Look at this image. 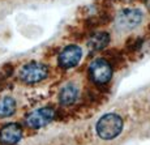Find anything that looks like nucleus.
<instances>
[{
	"label": "nucleus",
	"instance_id": "f257e3e1",
	"mask_svg": "<svg viewBox=\"0 0 150 145\" xmlns=\"http://www.w3.org/2000/svg\"><path fill=\"white\" fill-rule=\"evenodd\" d=\"M123 129V120L116 114H106L97 123V133L103 140H112Z\"/></svg>",
	"mask_w": 150,
	"mask_h": 145
},
{
	"label": "nucleus",
	"instance_id": "f03ea898",
	"mask_svg": "<svg viewBox=\"0 0 150 145\" xmlns=\"http://www.w3.org/2000/svg\"><path fill=\"white\" fill-rule=\"evenodd\" d=\"M112 76V65L105 58H98L89 65V77L98 85L107 84Z\"/></svg>",
	"mask_w": 150,
	"mask_h": 145
},
{
	"label": "nucleus",
	"instance_id": "7ed1b4c3",
	"mask_svg": "<svg viewBox=\"0 0 150 145\" xmlns=\"http://www.w3.org/2000/svg\"><path fill=\"white\" fill-rule=\"evenodd\" d=\"M48 76V68L47 65L42 63H29L24 65L20 71V77L26 84H35L39 81L45 80Z\"/></svg>",
	"mask_w": 150,
	"mask_h": 145
},
{
	"label": "nucleus",
	"instance_id": "20e7f679",
	"mask_svg": "<svg viewBox=\"0 0 150 145\" xmlns=\"http://www.w3.org/2000/svg\"><path fill=\"white\" fill-rule=\"evenodd\" d=\"M55 117V111L51 107H43L30 112L26 117V123L31 128H42L47 126Z\"/></svg>",
	"mask_w": 150,
	"mask_h": 145
},
{
	"label": "nucleus",
	"instance_id": "39448f33",
	"mask_svg": "<svg viewBox=\"0 0 150 145\" xmlns=\"http://www.w3.org/2000/svg\"><path fill=\"white\" fill-rule=\"evenodd\" d=\"M82 58V50L76 45L67 46L59 55V64L63 68H73L80 63Z\"/></svg>",
	"mask_w": 150,
	"mask_h": 145
},
{
	"label": "nucleus",
	"instance_id": "423d86ee",
	"mask_svg": "<svg viewBox=\"0 0 150 145\" xmlns=\"http://www.w3.org/2000/svg\"><path fill=\"white\" fill-rule=\"evenodd\" d=\"M142 21V13L138 9H124L117 14V26L122 29H134Z\"/></svg>",
	"mask_w": 150,
	"mask_h": 145
},
{
	"label": "nucleus",
	"instance_id": "0eeeda50",
	"mask_svg": "<svg viewBox=\"0 0 150 145\" xmlns=\"http://www.w3.org/2000/svg\"><path fill=\"white\" fill-rule=\"evenodd\" d=\"M22 137V129L18 124L11 123L0 129V143L4 145H14Z\"/></svg>",
	"mask_w": 150,
	"mask_h": 145
},
{
	"label": "nucleus",
	"instance_id": "6e6552de",
	"mask_svg": "<svg viewBox=\"0 0 150 145\" xmlns=\"http://www.w3.org/2000/svg\"><path fill=\"white\" fill-rule=\"evenodd\" d=\"M110 43V34L106 31H97L93 33L89 38V47L94 51H100Z\"/></svg>",
	"mask_w": 150,
	"mask_h": 145
},
{
	"label": "nucleus",
	"instance_id": "1a4fd4ad",
	"mask_svg": "<svg viewBox=\"0 0 150 145\" xmlns=\"http://www.w3.org/2000/svg\"><path fill=\"white\" fill-rule=\"evenodd\" d=\"M77 95H79V92H77V88L74 85H67L62 89L60 92V102L63 105H72L74 101L77 100Z\"/></svg>",
	"mask_w": 150,
	"mask_h": 145
},
{
	"label": "nucleus",
	"instance_id": "9d476101",
	"mask_svg": "<svg viewBox=\"0 0 150 145\" xmlns=\"http://www.w3.org/2000/svg\"><path fill=\"white\" fill-rule=\"evenodd\" d=\"M16 110V102L12 97H4L0 100V118L11 117Z\"/></svg>",
	"mask_w": 150,
	"mask_h": 145
},
{
	"label": "nucleus",
	"instance_id": "9b49d317",
	"mask_svg": "<svg viewBox=\"0 0 150 145\" xmlns=\"http://www.w3.org/2000/svg\"><path fill=\"white\" fill-rule=\"evenodd\" d=\"M142 42H144L142 38H131V39H128V42H127V45H125L127 53L128 54L137 53V51L142 47Z\"/></svg>",
	"mask_w": 150,
	"mask_h": 145
},
{
	"label": "nucleus",
	"instance_id": "f8f14e48",
	"mask_svg": "<svg viewBox=\"0 0 150 145\" xmlns=\"http://www.w3.org/2000/svg\"><path fill=\"white\" fill-rule=\"evenodd\" d=\"M144 3H145L146 8H148V9H149V12H150V0H144Z\"/></svg>",
	"mask_w": 150,
	"mask_h": 145
},
{
	"label": "nucleus",
	"instance_id": "ddd939ff",
	"mask_svg": "<svg viewBox=\"0 0 150 145\" xmlns=\"http://www.w3.org/2000/svg\"><path fill=\"white\" fill-rule=\"evenodd\" d=\"M123 1H124V3H131L132 0H123Z\"/></svg>",
	"mask_w": 150,
	"mask_h": 145
}]
</instances>
